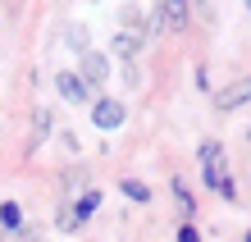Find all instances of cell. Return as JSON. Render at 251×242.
I'll use <instances>...</instances> for the list:
<instances>
[{"instance_id":"obj_1","label":"cell","mask_w":251,"mask_h":242,"mask_svg":"<svg viewBox=\"0 0 251 242\" xmlns=\"http://www.w3.org/2000/svg\"><path fill=\"white\" fill-rule=\"evenodd\" d=\"M201 183H205V188H215L224 201H238V188H233L228 164H224V146H219L215 137H205V142H201Z\"/></svg>"},{"instance_id":"obj_2","label":"cell","mask_w":251,"mask_h":242,"mask_svg":"<svg viewBox=\"0 0 251 242\" xmlns=\"http://www.w3.org/2000/svg\"><path fill=\"white\" fill-rule=\"evenodd\" d=\"M124 119H128V105L124 101H114V96H100V101H92V124L96 128H119L124 124Z\"/></svg>"},{"instance_id":"obj_3","label":"cell","mask_w":251,"mask_h":242,"mask_svg":"<svg viewBox=\"0 0 251 242\" xmlns=\"http://www.w3.org/2000/svg\"><path fill=\"white\" fill-rule=\"evenodd\" d=\"M55 92H60L69 105H87V101H92V87H87L73 69H60V73H55Z\"/></svg>"},{"instance_id":"obj_4","label":"cell","mask_w":251,"mask_h":242,"mask_svg":"<svg viewBox=\"0 0 251 242\" xmlns=\"http://www.w3.org/2000/svg\"><path fill=\"white\" fill-rule=\"evenodd\" d=\"M238 105H251V73L238 82H228V87H219V96H215V110H238Z\"/></svg>"},{"instance_id":"obj_5","label":"cell","mask_w":251,"mask_h":242,"mask_svg":"<svg viewBox=\"0 0 251 242\" xmlns=\"http://www.w3.org/2000/svg\"><path fill=\"white\" fill-rule=\"evenodd\" d=\"M155 27H169V32L187 27V0H160V9H155Z\"/></svg>"},{"instance_id":"obj_6","label":"cell","mask_w":251,"mask_h":242,"mask_svg":"<svg viewBox=\"0 0 251 242\" xmlns=\"http://www.w3.org/2000/svg\"><path fill=\"white\" fill-rule=\"evenodd\" d=\"M110 78V59L100 55V51H82V82L87 87H100Z\"/></svg>"},{"instance_id":"obj_7","label":"cell","mask_w":251,"mask_h":242,"mask_svg":"<svg viewBox=\"0 0 251 242\" xmlns=\"http://www.w3.org/2000/svg\"><path fill=\"white\" fill-rule=\"evenodd\" d=\"M96 210H100V192H87V196H82V201H78V206H73V219H78V224H82V219H92V215H96Z\"/></svg>"},{"instance_id":"obj_8","label":"cell","mask_w":251,"mask_h":242,"mask_svg":"<svg viewBox=\"0 0 251 242\" xmlns=\"http://www.w3.org/2000/svg\"><path fill=\"white\" fill-rule=\"evenodd\" d=\"M0 224H5V229H23V210H19V201H0Z\"/></svg>"},{"instance_id":"obj_9","label":"cell","mask_w":251,"mask_h":242,"mask_svg":"<svg viewBox=\"0 0 251 242\" xmlns=\"http://www.w3.org/2000/svg\"><path fill=\"white\" fill-rule=\"evenodd\" d=\"M119 188H124V196H132V201H142V206H146V201H151V188H146V183H142V178H124V183H119Z\"/></svg>"},{"instance_id":"obj_10","label":"cell","mask_w":251,"mask_h":242,"mask_svg":"<svg viewBox=\"0 0 251 242\" xmlns=\"http://www.w3.org/2000/svg\"><path fill=\"white\" fill-rule=\"evenodd\" d=\"M137 46H142V37H132V32L114 37V51H119V55H137Z\"/></svg>"},{"instance_id":"obj_11","label":"cell","mask_w":251,"mask_h":242,"mask_svg":"<svg viewBox=\"0 0 251 242\" xmlns=\"http://www.w3.org/2000/svg\"><path fill=\"white\" fill-rule=\"evenodd\" d=\"M174 192H178V206H183V215L192 219V215H197V201L187 196V188H183V183H174Z\"/></svg>"},{"instance_id":"obj_12","label":"cell","mask_w":251,"mask_h":242,"mask_svg":"<svg viewBox=\"0 0 251 242\" xmlns=\"http://www.w3.org/2000/svg\"><path fill=\"white\" fill-rule=\"evenodd\" d=\"M46 133H50V114H46V110H37V142L46 137Z\"/></svg>"},{"instance_id":"obj_13","label":"cell","mask_w":251,"mask_h":242,"mask_svg":"<svg viewBox=\"0 0 251 242\" xmlns=\"http://www.w3.org/2000/svg\"><path fill=\"white\" fill-rule=\"evenodd\" d=\"M178 242H201V233L192 229V224H183V229H178Z\"/></svg>"},{"instance_id":"obj_14","label":"cell","mask_w":251,"mask_h":242,"mask_svg":"<svg viewBox=\"0 0 251 242\" xmlns=\"http://www.w3.org/2000/svg\"><path fill=\"white\" fill-rule=\"evenodd\" d=\"M242 242H251V233H247V238H242Z\"/></svg>"},{"instance_id":"obj_15","label":"cell","mask_w":251,"mask_h":242,"mask_svg":"<svg viewBox=\"0 0 251 242\" xmlns=\"http://www.w3.org/2000/svg\"><path fill=\"white\" fill-rule=\"evenodd\" d=\"M247 9H251V0H247Z\"/></svg>"}]
</instances>
